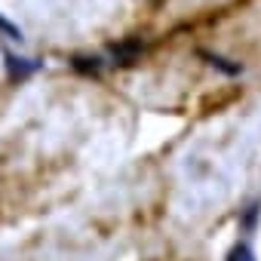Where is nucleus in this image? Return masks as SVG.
Here are the masks:
<instances>
[{
    "label": "nucleus",
    "mask_w": 261,
    "mask_h": 261,
    "mask_svg": "<svg viewBox=\"0 0 261 261\" xmlns=\"http://www.w3.org/2000/svg\"><path fill=\"white\" fill-rule=\"evenodd\" d=\"M7 71H10V80H28L34 71H40V62L37 59H25V56H16V53H7Z\"/></svg>",
    "instance_id": "nucleus-1"
},
{
    "label": "nucleus",
    "mask_w": 261,
    "mask_h": 261,
    "mask_svg": "<svg viewBox=\"0 0 261 261\" xmlns=\"http://www.w3.org/2000/svg\"><path fill=\"white\" fill-rule=\"evenodd\" d=\"M71 65L77 68V71H83V74H98V68H101V59H89V56H74L71 59Z\"/></svg>",
    "instance_id": "nucleus-6"
},
{
    "label": "nucleus",
    "mask_w": 261,
    "mask_h": 261,
    "mask_svg": "<svg viewBox=\"0 0 261 261\" xmlns=\"http://www.w3.org/2000/svg\"><path fill=\"white\" fill-rule=\"evenodd\" d=\"M0 37H7V40H16V43H22L25 37H22V28L16 25V22H10L4 13H0Z\"/></svg>",
    "instance_id": "nucleus-4"
},
{
    "label": "nucleus",
    "mask_w": 261,
    "mask_h": 261,
    "mask_svg": "<svg viewBox=\"0 0 261 261\" xmlns=\"http://www.w3.org/2000/svg\"><path fill=\"white\" fill-rule=\"evenodd\" d=\"M114 65H133L139 56H142V43H123V46H114Z\"/></svg>",
    "instance_id": "nucleus-2"
},
{
    "label": "nucleus",
    "mask_w": 261,
    "mask_h": 261,
    "mask_svg": "<svg viewBox=\"0 0 261 261\" xmlns=\"http://www.w3.org/2000/svg\"><path fill=\"white\" fill-rule=\"evenodd\" d=\"M200 56L212 65V68H218V71H224V74H240L243 68L240 65H227V59H221V56H212V53H206V49H200Z\"/></svg>",
    "instance_id": "nucleus-5"
},
{
    "label": "nucleus",
    "mask_w": 261,
    "mask_h": 261,
    "mask_svg": "<svg viewBox=\"0 0 261 261\" xmlns=\"http://www.w3.org/2000/svg\"><path fill=\"white\" fill-rule=\"evenodd\" d=\"M224 261H255V252H252V246L249 243H233L230 246V252H227V258Z\"/></svg>",
    "instance_id": "nucleus-3"
}]
</instances>
